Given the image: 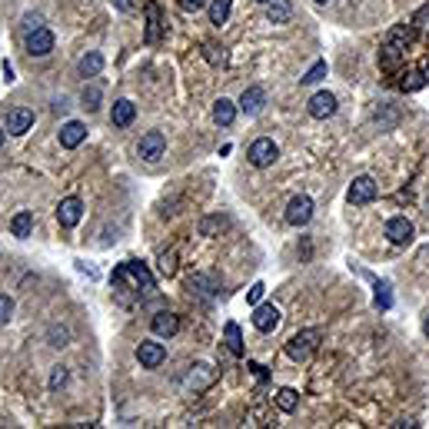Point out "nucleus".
Returning a JSON list of instances; mask_svg holds the SVG:
<instances>
[{"mask_svg":"<svg viewBox=\"0 0 429 429\" xmlns=\"http://www.w3.org/2000/svg\"><path fill=\"white\" fill-rule=\"evenodd\" d=\"M110 286H114V296L124 306H133L137 300H147L157 293V283H153L150 270L137 260H126L110 273Z\"/></svg>","mask_w":429,"mask_h":429,"instance_id":"1","label":"nucleus"},{"mask_svg":"<svg viewBox=\"0 0 429 429\" xmlns=\"http://www.w3.org/2000/svg\"><path fill=\"white\" fill-rule=\"evenodd\" d=\"M416 40V27L413 24H400L390 30V37L383 44V51H379V67L392 74V70H400L406 60V51H409V44Z\"/></svg>","mask_w":429,"mask_h":429,"instance_id":"2","label":"nucleus"},{"mask_svg":"<svg viewBox=\"0 0 429 429\" xmlns=\"http://www.w3.org/2000/svg\"><path fill=\"white\" fill-rule=\"evenodd\" d=\"M319 340H323V329H300V333H293L290 340H286V356H290L293 363H306L310 356L319 350Z\"/></svg>","mask_w":429,"mask_h":429,"instance_id":"3","label":"nucleus"},{"mask_svg":"<svg viewBox=\"0 0 429 429\" xmlns=\"http://www.w3.org/2000/svg\"><path fill=\"white\" fill-rule=\"evenodd\" d=\"M279 157V147L273 143L270 137H260L250 143V150H246V160H250L256 170H266V166H273Z\"/></svg>","mask_w":429,"mask_h":429,"instance_id":"4","label":"nucleus"},{"mask_svg":"<svg viewBox=\"0 0 429 429\" xmlns=\"http://www.w3.org/2000/svg\"><path fill=\"white\" fill-rule=\"evenodd\" d=\"M166 153V137L160 130H150V133H143L137 143V157L140 160H147V164H157L160 157Z\"/></svg>","mask_w":429,"mask_h":429,"instance_id":"5","label":"nucleus"},{"mask_svg":"<svg viewBox=\"0 0 429 429\" xmlns=\"http://www.w3.org/2000/svg\"><path fill=\"white\" fill-rule=\"evenodd\" d=\"M216 383V369L210 367V363H193L187 373V379H183V386H187L190 392H203V390H210Z\"/></svg>","mask_w":429,"mask_h":429,"instance_id":"6","label":"nucleus"},{"mask_svg":"<svg viewBox=\"0 0 429 429\" xmlns=\"http://www.w3.org/2000/svg\"><path fill=\"white\" fill-rule=\"evenodd\" d=\"M310 220H313V200H310L306 193L293 197V200L286 203V223H290V227H306Z\"/></svg>","mask_w":429,"mask_h":429,"instance_id":"7","label":"nucleus"},{"mask_svg":"<svg viewBox=\"0 0 429 429\" xmlns=\"http://www.w3.org/2000/svg\"><path fill=\"white\" fill-rule=\"evenodd\" d=\"M346 200L353 203V206H367V203H373L376 200V180L373 177H356L353 183H350Z\"/></svg>","mask_w":429,"mask_h":429,"instance_id":"8","label":"nucleus"},{"mask_svg":"<svg viewBox=\"0 0 429 429\" xmlns=\"http://www.w3.org/2000/svg\"><path fill=\"white\" fill-rule=\"evenodd\" d=\"M143 13H147V34H143V40H147V44H160V37H164V13H160V4H157V0H147V4H143Z\"/></svg>","mask_w":429,"mask_h":429,"instance_id":"9","label":"nucleus"},{"mask_svg":"<svg viewBox=\"0 0 429 429\" xmlns=\"http://www.w3.org/2000/svg\"><path fill=\"white\" fill-rule=\"evenodd\" d=\"M137 359H140V367H143V369H157V367H164V359H166L164 343L143 340V343L137 346Z\"/></svg>","mask_w":429,"mask_h":429,"instance_id":"10","label":"nucleus"},{"mask_svg":"<svg viewBox=\"0 0 429 429\" xmlns=\"http://www.w3.org/2000/svg\"><path fill=\"white\" fill-rule=\"evenodd\" d=\"M80 216H84V200H80V197H67V200H60V206H57V220H60L63 230H74L77 223H80Z\"/></svg>","mask_w":429,"mask_h":429,"instance_id":"11","label":"nucleus"},{"mask_svg":"<svg viewBox=\"0 0 429 429\" xmlns=\"http://www.w3.org/2000/svg\"><path fill=\"white\" fill-rule=\"evenodd\" d=\"M51 51H53V34L47 27H37V30L27 34V53L30 57H47Z\"/></svg>","mask_w":429,"mask_h":429,"instance_id":"12","label":"nucleus"},{"mask_svg":"<svg viewBox=\"0 0 429 429\" xmlns=\"http://www.w3.org/2000/svg\"><path fill=\"white\" fill-rule=\"evenodd\" d=\"M413 233H416V227H413L406 216H392L390 223H386V237H390V243H396V246L413 243Z\"/></svg>","mask_w":429,"mask_h":429,"instance_id":"13","label":"nucleus"},{"mask_svg":"<svg viewBox=\"0 0 429 429\" xmlns=\"http://www.w3.org/2000/svg\"><path fill=\"white\" fill-rule=\"evenodd\" d=\"M253 326L260 329V333H273L279 326V310L273 303H256V310H253Z\"/></svg>","mask_w":429,"mask_h":429,"instance_id":"14","label":"nucleus"},{"mask_svg":"<svg viewBox=\"0 0 429 429\" xmlns=\"http://www.w3.org/2000/svg\"><path fill=\"white\" fill-rule=\"evenodd\" d=\"M336 114V97L329 93V90H319L310 97V117L313 120H326V117Z\"/></svg>","mask_w":429,"mask_h":429,"instance_id":"15","label":"nucleus"},{"mask_svg":"<svg viewBox=\"0 0 429 429\" xmlns=\"http://www.w3.org/2000/svg\"><path fill=\"white\" fill-rule=\"evenodd\" d=\"M84 140H87V126L80 124V120H67V124L60 126V147H67V150H77Z\"/></svg>","mask_w":429,"mask_h":429,"instance_id":"16","label":"nucleus"},{"mask_svg":"<svg viewBox=\"0 0 429 429\" xmlns=\"http://www.w3.org/2000/svg\"><path fill=\"white\" fill-rule=\"evenodd\" d=\"M30 126H34V110H27V107H13L11 114H7V133H13V137L27 133Z\"/></svg>","mask_w":429,"mask_h":429,"instance_id":"17","label":"nucleus"},{"mask_svg":"<svg viewBox=\"0 0 429 429\" xmlns=\"http://www.w3.org/2000/svg\"><path fill=\"white\" fill-rule=\"evenodd\" d=\"M266 107V90L263 87H246L243 90V97H240V110L246 117H253V114H260Z\"/></svg>","mask_w":429,"mask_h":429,"instance_id":"18","label":"nucleus"},{"mask_svg":"<svg viewBox=\"0 0 429 429\" xmlns=\"http://www.w3.org/2000/svg\"><path fill=\"white\" fill-rule=\"evenodd\" d=\"M150 329L153 333H157V336H166V340H170V336H177V329H180V316L177 313H157L150 319Z\"/></svg>","mask_w":429,"mask_h":429,"instance_id":"19","label":"nucleus"},{"mask_svg":"<svg viewBox=\"0 0 429 429\" xmlns=\"http://www.w3.org/2000/svg\"><path fill=\"white\" fill-rule=\"evenodd\" d=\"M133 120H137V107H133V100H117L114 110H110V124L124 130V126H130Z\"/></svg>","mask_w":429,"mask_h":429,"instance_id":"20","label":"nucleus"},{"mask_svg":"<svg viewBox=\"0 0 429 429\" xmlns=\"http://www.w3.org/2000/svg\"><path fill=\"white\" fill-rule=\"evenodd\" d=\"M406 77H409V80H403V90H409V93L419 90V87H426L429 84V57H423V60H419Z\"/></svg>","mask_w":429,"mask_h":429,"instance_id":"21","label":"nucleus"},{"mask_svg":"<svg viewBox=\"0 0 429 429\" xmlns=\"http://www.w3.org/2000/svg\"><path fill=\"white\" fill-rule=\"evenodd\" d=\"M213 120H216V126H233V120H237V103L233 100H227V97H220V100L213 103Z\"/></svg>","mask_w":429,"mask_h":429,"instance_id":"22","label":"nucleus"},{"mask_svg":"<svg viewBox=\"0 0 429 429\" xmlns=\"http://www.w3.org/2000/svg\"><path fill=\"white\" fill-rule=\"evenodd\" d=\"M266 17H270V24H290L293 0H270L266 4Z\"/></svg>","mask_w":429,"mask_h":429,"instance_id":"23","label":"nucleus"},{"mask_svg":"<svg viewBox=\"0 0 429 429\" xmlns=\"http://www.w3.org/2000/svg\"><path fill=\"white\" fill-rule=\"evenodd\" d=\"M30 230H34V213H30V210H20V213H13L11 233L17 237V240H27V237H30Z\"/></svg>","mask_w":429,"mask_h":429,"instance_id":"24","label":"nucleus"},{"mask_svg":"<svg viewBox=\"0 0 429 429\" xmlns=\"http://www.w3.org/2000/svg\"><path fill=\"white\" fill-rule=\"evenodd\" d=\"M77 70H80V77H97L103 70V53L90 51L80 57V63H77Z\"/></svg>","mask_w":429,"mask_h":429,"instance_id":"25","label":"nucleus"},{"mask_svg":"<svg viewBox=\"0 0 429 429\" xmlns=\"http://www.w3.org/2000/svg\"><path fill=\"white\" fill-rule=\"evenodd\" d=\"M223 340H227V350L233 356H243V353H246V346H243V336H240V326H237V323H227V326H223Z\"/></svg>","mask_w":429,"mask_h":429,"instance_id":"26","label":"nucleus"},{"mask_svg":"<svg viewBox=\"0 0 429 429\" xmlns=\"http://www.w3.org/2000/svg\"><path fill=\"white\" fill-rule=\"evenodd\" d=\"M100 100H103L100 84H87V87H84V93H80V107H84L87 114H93V110L100 107Z\"/></svg>","mask_w":429,"mask_h":429,"instance_id":"27","label":"nucleus"},{"mask_svg":"<svg viewBox=\"0 0 429 429\" xmlns=\"http://www.w3.org/2000/svg\"><path fill=\"white\" fill-rule=\"evenodd\" d=\"M230 11H233V0H210V24L223 27L230 20Z\"/></svg>","mask_w":429,"mask_h":429,"instance_id":"28","label":"nucleus"},{"mask_svg":"<svg viewBox=\"0 0 429 429\" xmlns=\"http://www.w3.org/2000/svg\"><path fill=\"white\" fill-rule=\"evenodd\" d=\"M277 406L283 409V413H296V406H300V396H296V390H279L277 392Z\"/></svg>","mask_w":429,"mask_h":429,"instance_id":"29","label":"nucleus"},{"mask_svg":"<svg viewBox=\"0 0 429 429\" xmlns=\"http://www.w3.org/2000/svg\"><path fill=\"white\" fill-rule=\"evenodd\" d=\"M373 300H376L379 310H390L392 306V286L386 279H376V296H373Z\"/></svg>","mask_w":429,"mask_h":429,"instance_id":"30","label":"nucleus"},{"mask_svg":"<svg viewBox=\"0 0 429 429\" xmlns=\"http://www.w3.org/2000/svg\"><path fill=\"white\" fill-rule=\"evenodd\" d=\"M227 223H230L227 216H206V220L200 223V233H203V237H213V233H220Z\"/></svg>","mask_w":429,"mask_h":429,"instance_id":"31","label":"nucleus"},{"mask_svg":"<svg viewBox=\"0 0 429 429\" xmlns=\"http://www.w3.org/2000/svg\"><path fill=\"white\" fill-rule=\"evenodd\" d=\"M326 77V60H316L310 70H306V77H303V84H319Z\"/></svg>","mask_w":429,"mask_h":429,"instance_id":"32","label":"nucleus"},{"mask_svg":"<svg viewBox=\"0 0 429 429\" xmlns=\"http://www.w3.org/2000/svg\"><path fill=\"white\" fill-rule=\"evenodd\" d=\"M160 273H164V277H173V273H177V253H164V256H160Z\"/></svg>","mask_w":429,"mask_h":429,"instance_id":"33","label":"nucleus"},{"mask_svg":"<svg viewBox=\"0 0 429 429\" xmlns=\"http://www.w3.org/2000/svg\"><path fill=\"white\" fill-rule=\"evenodd\" d=\"M67 376H70V373H67V367H53V373H51V390L57 392L60 386H67Z\"/></svg>","mask_w":429,"mask_h":429,"instance_id":"34","label":"nucleus"},{"mask_svg":"<svg viewBox=\"0 0 429 429\" xmlns=\"http://www.w3.org/2000/svg\"><path fill=\"white\" fill-rule=\"evenodd\" d=\"M11 316H13V300L7 293H0V323H7Z\"/></svg>","mask_w":429,"mask_h":429,"instance_id":"35","label":"nucleus"},{"mask_svg":"<svg viewBox=\"0 0 429 429\" xmlns=\"http://www.w3.org/2000/svg\"><path fill=\"white\" fill-rule=\"evenodd\" d=\"M263 293H266V286H263V283H253V286H250V293H246V303H253V306H256V303H260V300H263Z\"/></svg>","mask_w":429,"mask_h":429,"instance_id":"36","label":"nucleus"},{"mask_svg":"<svg viewBox=\"0 0 429 429\" xmlns=\"http://www.w3.org/2000/svg\"><path fill=\"white\" fill-rule=\"evenodd\" d=\"M51 346H67V329H57V326H53L51 329Z\"/></svg>","mask_w":429,"mask_h":429,"instance_id":"37","label":"nucleus"},{"mask_svg":"<svg viewBox=\"0 0 429 429\" xmlns=\"http://www.w3.org/2000/svg\"><path fill=\"white\" fill-rule=\"evenodd\" d=\"M206 4V0H180V11H187V13H197Z\"/></svg>","mask_w":429,"mask_h":429,"instance_id":"38","label":"nucleus"},{"mask_svg":"<svg viewBox=\"0 0 429 429\" xmlns=\"http://www.w3.org/2000/svg\"><path fill=\"white\" fill-rule=\"evenodd\" d=\"M250 369H253V373H256V376H260V379H266V369L260 367V363H250Z\"/></svg>","mask_w":429,"mask_h":429,"instance_id":"39","label":"nucleus"},{"mask_svg":"<svg viewBox=\"0 0 429 429\" xmlns=\"http://www.w3.org/2000/svg\"><path fill=\"white\" fill-rule=\"evenodd\" d=\"M117 7H120V11H130V7H133V0H117Z\"/></svg>","mask_w":429,"mask_h":429,"instance_id":"40","label":"nucleus"},{"mask_svg":"<svg viewBox=\"0 0 429 429\" xmlns=\"http://www.w3.org/2000/svg\"><path fill=\"white\" fill-rule=\"evenodd\" d=\"M423 333H426V336H429V316H426V323H423Z\"/></svg>","mask_w":429,"mask_h":429,"instance_id":"41","label":"nucleus"},{"mask_svg":"<svg viewBox=\"0 0 429 429\" xmlns=\"http://www.w3.org/2000/svg\"><path fill=\"white\" fill-rule=\"evenodd\" d=\"M4 133H7V130H4V126H0V147H4Z\"/></svg>","mask_w":429,"mask_h":429,"instance_id":"42","label":"nucleus"},{"mask_svg":"<svg viewBox=\"0 0 429 429\" xmlns=\"http://www.w3.org/2000/svg\"><path fill=\"white\" fill-rule=\"evenodd\" d=\"M256 4H270V0H256Z\"/></svg>","mask_w":429,"mask_h":429,"instance_id":"43","label":"nucleus"},{"mask_svg":"<svg viewBox=\"0 0 429 429\" xmlns=\"http://www.w3.org/2000/svg\"><path fill=\"white\" fill-rule=\"evenodd\" d=\"M316 4H326V0H316Z\"/></svg>","mask_w":429,"mask_h":429,"instance_id":"44","label":"nucleus"}]
</instances>
